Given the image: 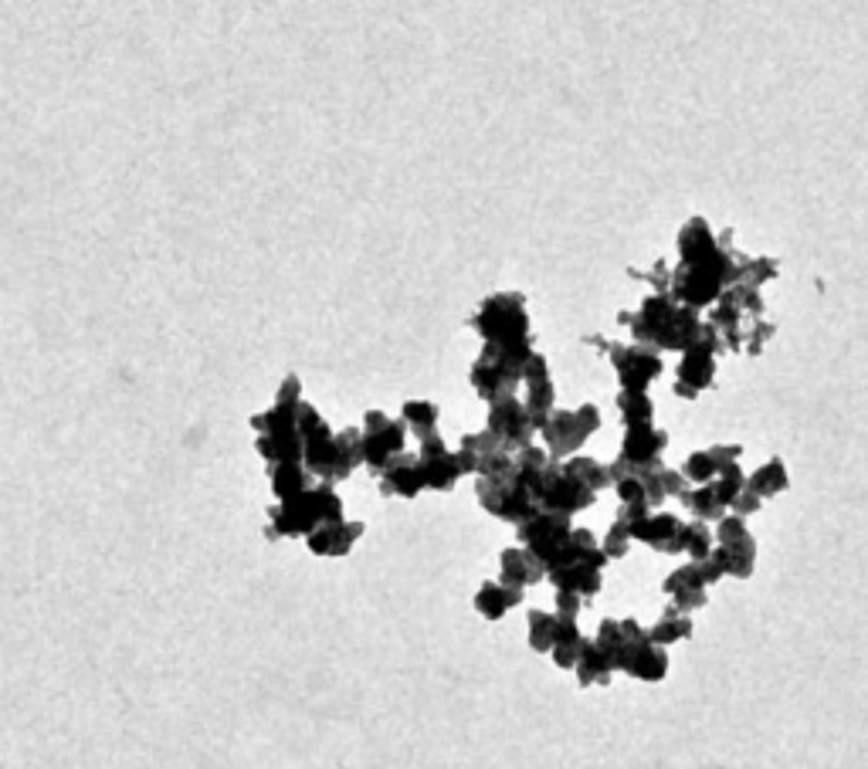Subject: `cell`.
Masks as SVG:
<instances>
[{
  "mask_svg": "<svg viewBox=\"0 0 868 769\" xmlns=\"http://www.w3.org/2000/svg\"><path fill=\"white\" fill-rule=\"evenodd\" d=\"M737 268H740V254L730 251V231H726L716 238L713 248L692 254V259H682L676 265L668 281V295L676 305L692 308V312L713 308L719 295L733 285Z\"/></svg>",
  "mask_w": 868,
  "mask_h": 769,
  "instance_id": "obj_1",
  "label": "cell"
},
{
  "mask_svg": "<svg viewBox=\"0 0 868 769\" xmlns=\"http://www.w3.org/2000/svg\"><path fill=\"white\" fill-rule=\"evenodd\" d=\"M621 323L631 329L638 346H645L658 356L662 353H685L699 339V332H703L699 312L676 305L671 295H649L638 312H621Z\"/></svg>",
  "mask_w": 868,
  "mask_h": 769,
  "instance_id": "obj_2",
  "label": "cell"
},
{
  "mask_svg": "<svg viewBox=\"0 0 868 769\" xmlns=\"http://www.w3.org/2000/svg\"><path fill=\"white\" fill-rule=\"evenodd\" d=\"M533 356V343H513V346H495V343H486L482 353L475 356L471 363V387L475 393L482 396V401L495 404V401H506V396H516V387L523 383V369H526V360Z\"/></svg>",
  "mask_w": 868,
  "mask_h": 769,
  "instance_id": "obj_3",
  "label": "cell"
},
{
  "mask_svg": "<svg viewBox=\"0 0 868 769\" xmlns=\"http://www.w3.org/2000/svg\"><path fill=\"white\" fill-rule=\"evenodd\" d=\"M471 326L486 343L495 346H513L529 339V312H526V295L523 292H495L489 295L479 312L471 316Z\"/></svg>",
  "mask_w": 868,
  "mask_h": 769,
  "instance_id": "obj_4",
  "label": "cell"
},
{
  "mask_svg": "<svg viewBox=\"0 0 868 769\" xmlns=\"http://www.w3.org/2000/svg\"><path fill=\"white\" fill-rule=\"evenodd\" d=\"M597 427H601V411L594 404H583L577 411H553L546 427L540 431L546 441V458L564 465L597 434Z\"/></svg>",
  "mask_w": 868,
  "mask_h": 769,
  "instance_id": "obj_5",
  "label": "cell"
},
{
  "mask_svg": "<svg viewBox=\"0 0 868 769\" xmlns=\"http://www.w3.org/2000/svg\"><path fill=\"white\" fill-rule=\"evenodd\" d=\"M475 495H479V505L489 512V516H495L502 522H513V526H523L526 519H533L540 512L533 492H526L519 486L516 468L506 478H475Z\"/></svg>",
  "mask_w": 868,
  "mask_h": 769,
  "instance_id": "obj_6",
  "label": "cell"
},
{
  "mask_svg": "<svg viewBox=\"0 0 868 769\" xmlns=\"http://www.w3.org/2000/svg\"><path fill=\"white\" fill-rule=\"evenodd\" d=\"M719 353H722L719 332L709 323H703V332H699L695 343L682 353L679 369H676V393L682 396V401H695L699 393L713 387Z\"/></svg>",
  "mask_w": 868,
  "mask_h": 769,
  "instance_id": "obj_7",
  "label": "cell"
},
{
  "mask_svg": "<svg viewBox=\"0 0 868 769\" xmlns=\"http://www.w3.org/2000/svg\"><path fill=\"white\" fill-rule=\"evenodd\" d=\"M519 543L526 553H533L543 569H553L559 563H567L570 550V519L567 516H553V512H537L533 519H526L519 529Z\"/></svg>",
  "mask_w": 868,
  "mask_h": 769,
  "instance_id": "obj_8",
  "label": "cell"
},
{
  "mask_svg": "<svg viewBox=\"0 0 868 769\" xmlns=\"http://www.w3.org/2000/svg\"><path fill=\"white\" fill-rule=\"evenodd\" d=\"M587 343H597L607 356H611V366L614 374H618V383L625 393H645L658 377H662V356L645 350V346H618V343H601V339H587Z\"/></svg>",
  "mask_w": 868,
  "mask_h": 769,
  "instance_id": "obj_9",
  "label": "cell"
},
{
  "mask_svg": "<svg viewBox=\"0 0 868 769\" xmlns=\"http://www.w3.org/2000/svg\"><path fill=\"white\" fill-rule=\"evenodd\" d=\"M668 447V434L658 431L655 424H641V427H628L625 441H621V454L618 462L607 465L611 468V481H618L625 475H641L652 471L662 465V451Z\"/></svg>",
  "mask_w": 868,
  "mask_h": 769,
  "instance_id": "obj_10",
  "label": "cell"
},
{
  "mask_svg": "<svg viewBox=\"0 0 868 769\" xmlns=\"http://www.w3.org/2000/svg\"><path fill=\"white\" fill-rule=\"evenodd\" d=\"M746 489V475L737 468H730L726 475H719L709 486H695V489H685L679 499L682 505L692 512L695 522H719L726 516V508L733 505V499Z\"/></svg>",
  "mask_w": 868,
  "mask_h": 769,
  "instance_id": "obj_11",
  "label": "cell"
},
{
  "mask_svg": "<svg viewBox=\"0 0 868 769\" xmlns=\"http://www.w3.org/2000/svg\"><path fill=\"white\" fill-rule=\"evenodd\" d=\"M537 505H540V512H553V516L574 519L577 512L594 505V492H587L580 481H574L559 462H550L543 478H540V486H537Z\"/></svg>",
  "mask_w": 868,
  "mask_h": 769,
  "instance_id": "obj_12",
  "label": "cell"
},
{
  "mask_svg": "<svg viewBox=\"0 0 868 769\" xmlns=\"http://www.w3.org/2000/svg\"><path fill=\"white\" fill-rule=\"evenodd\" d=\"M363 434H360V451H363V462H367L374 471H383V465L390 458H398L404 451V441H407V424L404 420H390L387 414L380 411H370L363 417Z\"/></svg>",
  "mask_w": 868,
  "mask_h": 769,
  "instance_id": "obj_13",
  "label": "cell"
},
{
  "mask_svg": "<svg viewBox=\"0 0 868 769\" xmlns=\"http://www.w3.org/2000/svg\"><path fill=\"white\" fill-rule=\"evenodd\" d=\"M486 431L492 434V441L502 447V451H523L533 444L537 431L529 427V417H526V407L519 396H506V401H495L489 404V424Z\"/></svg>",
  "mask_w": 868,
  "mask_h": 769,
  "instance_id": "obj_14",
  "label": "cell"
},
{
  "mask_svg": "<svg viewBox=\"0 0 868 769\" xmlns=\"http://www.w3.org/2000/svg\"><path fill=\"white\" fill-rule=\"evenodd\" d=\"M523 383H526V417H529V427L540 434L550 414L556 411V387L550 380V366H546V356L533 353L526 360V369H523Z\"/></svg>",
  "mask_w": 868,
  "mask_h": 769,
  "instance_id": "obj_15",
  "label": "cell"
},
{
  "mask_svg": "<svg viewBox=\"0 0 868 769\" xmlns=\"http://www.w3.org/2000/svg\"><path fill=\"white\" fill-rule=\"evenodd\" d=\"M417 462H422V471H425V489L452 492L458 486V478H462L458 458H455V451H448V444L441 441V434H431V438L422 441Z\"/></svg>",
  "mask_w": 868,
  "mask_h": 769,
  "instance_id": "obj_16",
  "label": "cell"
},
{
  "mask_svg": "<svg viewBox=\"0 0 868 769\" xmlns=\"http://www.w3.org/2000/svg\"><path fill=\"white\" fill-rule=\"evenodd\" d=\"M740 454L743 447L740 444H713V447H703L685 458L682 465V478L692 481V486H709L719 475H726L730 468L740 465Z\"/></svg>",
  "mask_w": 868,
  "mask_h": 769,
  "instance_id": "obj_17",
  "label": "cell"
},
{
  "mask_svg": "<svg viewBox=\"0 0 868 769\" xmlns=\"http://www.w3.org/2000/svg\"><path fill=\"white\" fill-rule=\"evenodd\" d=\"M614 671H625L638 681H662L668 675V654L665 647H655L652 641H641V644H625L618 651V658H614Z\"/></svg>",
  "mask_w": 868,
  "mask_h": 769,
  "instance_id": "obj_18",
  "label": "cell"
},
{
  "mask_svg": "<svg viewBox=\"0 0 868 769\" xmlns=\"http://www.w3.org/2000/svg\"><path fill=\"white\" fill-rule=\"evenodd\" d=\"M380 489L383 495H401V499H417L425 492V471L417 454L401 451L398 458H390L380 471Z\"/></svg>",
  "mask_w": 868,
  "mask_h": 769,
  "instance_id": "obj_19",
  "label": "cell"
},
{
  "mask_svg": "<svg viewBox=\"0 0 868 769\" xmlns=\"http://www.w3.org/2000/svg\"><path fill=\"white\" fill-rule=\"evenodd\" d=\"M662 590L671 596V610H679V614H692L699 607H706V583L703 577H699V566L695 563H685L679 569H671V573L665 577Z\"/></svg>",
  "mask_w": 868,
  "mask_h": 769,
  "instance_id": "obj_20",
  "label": "cell"
},
{
  "mask_svg": "<svg viewBox=\"0 0 868 769\" xmlns=\"http://www.w3.org/2000/svg\"><path fill=\"white\" fill-rule=\"evenodd\" d=\"M546 580L553 583L556 593H577L580 601H587V596H597L601 587H604L601 569L587 566V563H559V566L546 569Z\"/></svg>",
  "mask_w": 868,
  "mask_h": 769,
  "instance_id": "obj_21",
  "label": "cell"
},
{
  "mask_svg": "<svg viewBox=\"0 0 868 769\" xmlns=\"http://www.w3.org/2000/svg\"><path fill=\"white\" fill-rule=\"evenodd\" d=\"M682 526H685V522H682L679 516H671V512H652L649 522L634 532V539H638V543L652 546L655 553L671 556V553H682V546H679Z\"/></svg>",
  "mask_w": 868,
  "mask_h": 769,
  "instance_id": "obj_22",
  "label": "cell"
},
{
  "mask_svg": "<svg viewBox=\"0 0 868 769\" xmlns=\"http://www.w3.org/2000/svg\"><path fill=\"white\" fill-rule=\"evenodd\" d=\"M499 569H502V580L506 587H516V590H526V587H537L540 580H546V569L540 566V559L533 553H526L523 546L516 550H502L499 556Z\"/></svg>",
  "mask_w": 868,
  "mask_h": 769,
  "instance_id": "obj_23",
  "label": "cell"
},
{
  "mask_svg": "<svg viewBox=\"0 0 868 769\" xmlns=\"http://www.w3.org/2000/svg\"><path fill=\"white\" fill-rule=\"evenodd\" d=\"M519 604H523V590L506 587V583H482L479 593H475V610L486 620H502Z\"/></svg>",
  "mask_w": 868,
  "mask_h": 769,
  "instance_id": "obj_24",
  "label": "cell"
},
{
  "mask_svg": "<svg viewBox=\"0 0 868 769\" xmlns=\"http://www.w3.org/2000/svg\"><path fill=\"white\" fill-rule=\"evenodd\" d=\"M641 486H645V499H649V505L655 508L658 502H665V499H671V495H682L685 489H689V481L682 478V471H671V468H665V465H658V468H652V471H641V475H634Z\"/></svg>",
  "mask_w": 868,
  "mask_h": 769,
  "instance_id": "obj_25",
  "label": "cell"
},
{
  "mask_svg": "<svg viewBox=\"0 0 868 769\" xmlns=\"http://www.w3.org/2000/svg\"><path fill=\"white\" fill-rule=\"evenodd\" d=\"M583 644H587V638L580 634L577 620H559L556 617V641L550 647L553 665L556 668H574L580 661V654H583Z\"/></svg>",
  "mask_w": 868,
  "mask_h": 769,
  "instance_id": "obj_26",
  "label": "cell"
},
{
  "mask_svg": "<svg viewBox=\"0 0 868 769\" xmlns=\"http://www.w3.org/2000/svg\"><path fill=\"white\" fill-rule=\"evenodd\" d=\"M495 451H502V447L492 441V434H489V431H479V434H465V438L458 441V451H455V458H458V468H462V475H479V471H482V465L492 458Z\"/></svg>",
  "mask_w": 868,
  "mask_h": 769,
  "instance_id": "obj_27",
  "label": "cell"
},
{
  "mask_svg": "<svg viewBox=\"0 0 868 769\" xmlns=\"http://www.w3.org/2000/svg\"><path fill=\"white\" fill-rule=\"evenodd\" d=\"M363 532L360 522H329L323 526L316 535H313V550L316 553H326V556H343L353 543H356V535Z\"/></svg>",
  "mask_w": 868,
  "mask_h": 769,
  "instance_id": "obj_28",
  "label": "cell"
},
{
  "mask_svg": "<svg viewBox=\"0 0 868 769\" xmlns=\"http://www.w3.org/2000/svg\"><path fill=\"white\" fill-rule=\"evenodd\" d=\"M746 489L757 495V499H773L780 492H788L791 489V478H788V465H783L780 458H770L767 465H760L757 471H753L746 478Z\"/></svg>",
  "mask_w": 868,
  "mask_h": 769,
  "instance_id": "obj_29",
  "label": "cell"
},
{
  "mask_svg": "<svg viewBox=\"0 0 868 769\" xmlns=\"http://www.w3.org/2000/svg\"><path fill=\"white\" fill-rule=\"evenodd\" d=\"M564 471L574 478V481H580V486L587 489V492H601V489H607V486H614L611 481V468L607 465H601V462H594V458H583V454H574V458H567L564 462Z\"/></svg>",
  "mask_w": 868,
  "mask_h": 769,
  "instance_id": "obj_30",
  "label": "cell"
},
{
  "mask_svg": "<svg viewBox=\"0 0 868 769\" xmlns=\"http://www.w3.org/2000/svg\"><path fill=\"white\" fill-rule=\"evenodd\" d=\"M722 553V563H726V577H737V580H750L753 577V566H757V539L746 535L733 546H719Z\"/></svg>",
  "mask_w": 868,
  "mask_h": 769,
  "instance_id": "obj_31",
  "label": "cell"
},
{
  "mask_svg": "<svg viewBox=\"0 0 868 769\" xmlns=\"http://www.w3.org/2000/svg\"><path fill=\"white\" fill-rule=\"evenodd\" d=\"M574 671H577V681H580L583 689H587V685H607L611 675H614L611 661L597 651L594 641H587V644H583V654H580V661L574 665Z\"/></svg>",
  "mask_w": 868,
  "mask_h": 769,
  "instance_id": "obj_32",
  "label": "cell"
},
{
  "mask_svg": "<svg viewBox=\"0 0 868 769\" xmlns=\"http://www.w3.org/2000/svg\"><path fill=\"white\" fill-rule=\"evenodd\" d=\"M692 634V617L679 614V610H665L658 617L655 628H649V641L655 647H668V644H679Z\"/></svg>",
  "mask_w": 868,
  "mask_h": 769,
  "instance_id": "obj_33",
  "label": "cell"
},
{
  "mask_svg": "<svg viewBox=\"0 0 868 769\" xmlns=\"http://www.w3.org/2000/svg\"><path fill=\"white\" fill-rule=\"evenodd\" d=\"M777 262L773 259H746L740 254V268H737V278L733 285L737 289H750V292H760V285H767L770 278H777Z\"/></svg>",
  "mask_w": 868,
  "mask_h": 769,
  "instance_id": "obj_34",
  "label": "cell"
},
{
  "mask_svg": "<svg viewBox=\"0 0 868 769\" xmlns=\"http://www.w3.org/2000/svg\"><path fill=\"white\" fill-rule=\"evenodd\" d=\"M401 420L417 434V441H425L431 434H438V404L431 401H407L401 411Z\"/></svg>",
  "mask_w": 868,
  "mask_h": 769,
  "instance_id": "obj_35",
  "label": "cell"
},
{
  "mask_svg": "<svg viewBox=\"0 0 868 769\" xmlns=\"http://www.w3.org/2000/svg\"><path fill=\"white\" fill-rule=\"evenodd\" d=\"M679 546L685 556H692V563H703L716 550V539H713L706 522H685L682 535H679Z\"/></svg>",
  "mask_w": 868,
  "mask_h": 769,
  "instance_id": "obj_36",
  "label": "cell"
},
{
  "mask_svg": "<svg viewBox=\"0 0 868 769\" xmlns=\"http://www.w3.org/2000/svg\"><path fill=\"white\" fill-rule=\"evenodd\" d=\"M713 244H716V235H713V227L703 217H692V220L682 224V231H679V254H682V259H692V254L706 251Z\"/></svg>",
  "mask_w": 868,
  "mask_h": 769,
  "instance_id": "obj_37",
  "label": "cell"
},
{
  "mask_svg": "<svg viewBox=\"0 0 868 769\" xmlns=\"http://www.w3.org/2000/svg\"><path fill=\"white\" fill-rule=\"evenodd\" d=\"M618 411H621V420L625 427H641V424H652L655 420V404L649 393H618Z\"/></svg>",
  "mask_w": 868,
  "mask_h": 769,
  "instance_id": "obj_38",
  "label": "cell"
},
{
  "mask_svg": "<svg viewBox=\"0 0 868 769\" xmlns=\"http://www.w3.org/2000/svg\"><path fill=\"white\" fill-rule=\"evenodd\" d=\"M529 647L550 654L553 641H556V614L550 610H529Z\"/></svg>",
  "mask_w": 868,
  "mask_h": 769,
  "instance_id": "obj_39",
  "label": "cell"
},
{
  "mask_svg": "<svg viewBox=\"0 0 868 769\" xmlns=\"http://www.w3.org/2000/svg\"><path fill=\"white\" fill-rule=\"evenodd\" d=\"M631 543H634V539H631V532L625 529V522L614 519V526L607 529L604 543H601V553L607 556V563H611V559H625L628 550H631Z\"/></svg>",
  "mask_w": 868,
  "mask_h": 769,
  "instance_id": "obj_40",
  "label": "cell"
},
{
  "mask_svg": "<svg viewBox=\"0 0 868 769\" xmlns=\"http://www.w3.org/2000/svg\"><path fill=\"white\" fill-rule=\"evenodd\" d=\"M773 332H777V326L773 323H767V319H753L750 326H746V339H743V350L750 353V356H757L770 339H773Z\"/></svg>",
  "mask_w": 868,
  "mask_h": 769,
  "instance_id": "obj_41",
  "label": "cell"
},
{
  "mask_svg": "<svg viewBox=\"0 0 868 769\" xmlns=\"http://www.w3.org/2000/svg\"><path fill=\"white\" fill-rule=\"evenodd\" d=\"M750 535V529H746V519H737V516H722L719 519V529H716V543L719 546H733V543H740V539H746Z\"/></svg>",
  "mask_w": 868,
  "mask_h": 769,
  "instance_id": "obj_42",
  "label": "cell"
},
{
  "mask_svg": "<svg viewBox=\"0 0 868 769\" xmlns=\"http://www.w3.org/2000/svg\"><path fill=\"white\" fill-rule=\"evenodd\" d=\"M614 492H618L621 505H638V502H645V505H649V499H645V486H641V481H638L634 475H625V478L614 481Z\"/></svg>",
  "mask_w": 868,
  "mask_h": 769,
  "instance_id": "obj_43",
  "label": "cell"
},
{
  "mask_svg": "<svg viewBox=\"0 0 868 769\" xmlns=\"http://www.w3.org/2000/svg\"><path fill=\"white\" fill-rule=\"evenodd\" d=\"M760 505H764V499H757V495H753L750 489H743V492H740V495L733 499L730 512H733V516H737V519H746V516H757V512H760Z\"/></svg>",
  "mask_w": 868,
  "mask_h": 769,
  "instance_id": "obj_44",
  "label": "cell"
},
{
  "mask_svg": "<svg viewBox=\"0 0 868 769\" xmlns=\"http://www.w3.org/2000/svg\"><path fill=\"white\" fill-rule=\"evenodd\" d=\"M580 607H583V601L577 593H556V617L559 620H577Z\"/></svg>",
  "mask_w": 868,
  "mask_h": 769,
  "instance_id": "obj_45",
  "label": "cell"
}]
</instances>
